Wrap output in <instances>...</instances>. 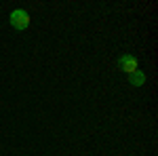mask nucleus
Wrapping results in <instances>:
<instances>
[{
  "instance_id": "nucleus-2",
  "label": "nucleus",
  "mask_w": 158,
  "mask_h": 156,
  "mask_svg": "<svg viewBox=\"0 0 158 156\" xmlns=\"http://www.w3.org/2000/svg\"><path fill=\"white\" fill-rule=\"evenodd\" d=\"M118 68H120L124 74H129V76L139 70V68H137V59H135L133 55H122L120 61H118Z\"/></svg>"
},
{
  "instance_id": "nucleus-3",
  "label": "nucleus",
  "mask_w": 158,
  "mask_h": 156,
  "mask_svg": "<svg viewBox=\"0 0 158 156\" xmlns=\"http://www.w3.org/2000/svg\"><path fill=\"white\" fill-rule=\"evenodd\" d=\"M131 84H133V86H141V84H146V74L141 72V70L133 72V74H131Z\"/></svg>"
},
{
  "instance_id": "nucleus-1",
  "label": "nucleus",
  "mask_w": 158,
  "mask_h": 156,
  "mask_svg": "<svg viewBox=\"0 0 158 156\" xmlns=\"http://www.w3.org/2000/svg\"><path fill=\"white\" fill-rule=\"evenodd\" d=\"M11 25L17 27V30H25L30 25V15H27V11H23V9L13 11L11 13Z\"/></svg>"
}]
</instances>
